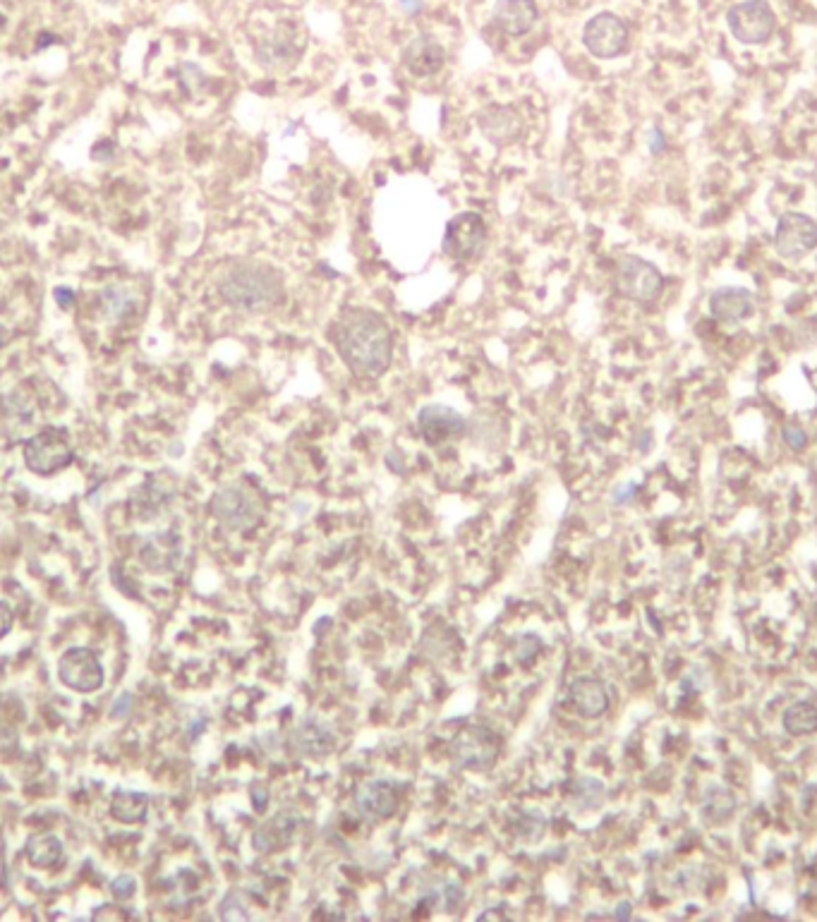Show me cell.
Segmentation results:
<instances>
[{"instance_id": "6da1fadb", "label": "cell", "mask_w": 817, "mask_h": 922, "mask_svg": "<svg viewBox=\"0 0 817 922\" xmlns=\"http://www.w3.org/2000/svg\"><path fill=\"white\" fill-rule=\"evenodd\" d=\"M331 341L350 372L362 379H379L391 367V329L372 309L353 307L341 312L331 326Z\"/></svg>"}, {"instance_id": "7a4b0ae2", "label": "cell", "mask_w": 817, "mask_h": 922, "mask_svg": "<svg viewBox=\"0 0 817 922\" xmlns=\"http://www.w3.org/2000/svg\"><path fill=\"white\" fill-rule=\"evenodd\" d=\"M216 285L221 300L235 312L264 314L276 309L283 300V281L278 271L259 262L231 264Z\"/></svg>"}, {"instance_id": "3957f363", "label": "cell", "mask_w": 817, "mask_h": 922, "mask_svg": "<svg viewBox=\"0 0 817 922\" xmlns=\"http://www.w3.org/2000/svg\"><path fill=\"white\" fill-rule=\"evenodd\" d=\"M211 513L219 520L223 530L242 535V532H250L262 523L264 501L257 491L245 487V484H226L211 499Z\"/></svg>"}, {"instance_id": "277c9868", "label": "cell", "mask_w": 817, "mask_h": 922, "mask_svg": "<svg viewBox=\"0 0 817 922\" xmlns=\"http://www.w3.org/2000/svg\"><path fill=\"white\" fill-rule=\"evenodd\" d=\"M501 740L487 726H468L451 740L449 752L456 767L468 772H489L499 760Z\"/></svg>"}, {"instance_id": "5b68a950", "label": "cell", "mask_w": 817, "mask_h": 922, "mask_svg": "<svg viewBox=\"0 0 817 922\" xmlns=\"http://www.w3.org/2000/svg\"><path fill=\"white\" fill-rule=\"evenodd\" d=\"M616 290L626 300L650 305V302H655L662 295L664 276L655 264L635 257V254H628L616 266Z\"/></svg>"}, {"instance_id": "8992f818", "label": "cell", "mask_w": 817, "mask_h": 922, "mask_svg": "<svg viewBox=\"0 0 817 922\" xmlns=\"http://www.w3.org/2000/svg\"><path fill=\"white\" fill-rule=\"evenodd\" d=\"M726 22H729V32L734 34V39L748 46L765 44L777 29V15L765 0H743L734 5L726 15Z\"/></svg>"}, {"instance_id": "52a82bcc", "label": "cell", "mask_w": 817, "mask_h": 922, "mask_svg": "<svg viewBox=\"0 0 817 922\" xmlns=\"http://www.w3.org/2000/svg\"><path fill=\"white\" fill-rule=\"evenodd\" d=\"M72 458L75 453H72L68 436L60 429H41L24 444V463L36 475H56L72 463Z\"/></svg>"}, {"instance_id": "ba28073f", "label": "cell", "mask_w": 817, "mask_h": 922, "mask_svg": "<svg viewBox=\"0 0 817 922\" xmlns=\"http://www.w3.org/2000/svg\"><path fill=\"white\" fill-rule=\"evenodd\" d=\"M302 56V36L293 22L276 24L257 44V60L269 72H288L298 65Z\"/></svg>"}, {"instance_id": "9c48e42d", "label": "cell", "mask_w": 817, "mask_h": 922, "mask_svg": "<svg viewBox=\"0 0 817 922\" xmlns=\"http://www.w3.org/2000/svg\"><path fill=\"white\" fill-rule=\"evenodd\" d=\"M484 247H487V226H484L480 214L465 211V214L451 218L444 233V245H441L446 257L456 259V262H472V259L482 257Z\"/></svg>"}, {"instance_id": "30bf717a", "label": "cell", "mask_w": 817, "mask_h": 922, "mask_svg": "<svg viewBox=\"0 0 817 922\" xmlns=\"http://www.w3.org/2000/svg\"><path fill=\"white\" fill-rule=\"evenodd\" d=\"M583 44L595 58L611 60L619 58L628 48V27L621 17L602 12L595 15L583 29Z\"/></svg>"}, {"instance_id": "8fae6325", "label": "cell", "mask_w": 817, "mask_h": 922, "mask_svg": "<svg viewBox=\"0 0 817 922\" xmlns=\"http://www.w3.org/2000/svg\"><path fill=\"white\" fill-rule=\"evenodd\" d=\"M58 676L77 693H94L104 685V666L92 649L72 647L58 661Z\"/></svg>"}, {"instance_id": "7c38bea8", "label": "cell", "mask_w": 817, "mask_h": 922, "mask_svg": "<svg viewBox=\"0 0 817 922\" xmlns=\"http://www.w3.org/2000/svg\"><path fill=\"white\" fill-rule=\"evenodd\" d=\"M774 247L786 259L806 257L817 247V221L806 214H798V211L784 214L777 223Z\"/></svg>"}, {"instance_id": "4fadbf2b", "label": "cell", "mask_w": 817, "mask_h": 922, "mask_svg": "<svg viewBox=\"0 0 817 922\" xmlns=\"http://www.w3.org/2000/svg\"><path fill=\"white\" fill-rule=\"evenodd\" d=\"M417 427H420L422 439L429 446L449 444V441L461 439L468 432V422L458 410L449 408V405H425L417 415Z\"/></svg>"}, {"instance_id": "5bb4252c", "label": "cell", "mask_w": 817, "mask_h": 922, "mask_svg": "<svg viewBox=\"0 0 817 922\" xmlns=\"http://www.w3.org/2000/svg\"><path fill=\"white\" fill-rule=\"evenodd\" d=\"M290 748L307 760H322L338 748L334 726L317 717H305L290 731Z\"/></svg>"}, {"instance_id": "9a60e30c", "label": "cell", "mask_w": 817, "mask_h": 922, "mask_svg": "<svg viewBox=\"0 0 817 922\" xmlns=\"http://www.w3.org/2000/svg\"><path fill=\"white\" fill-rule=\"evenodd\" d=\"M398 808V788L389 779H369L355 791V810L365 822H384Z\"/></svg>"}, {"instance_id": "2e32d148", "label": "cell", "mask_w": 817, "mask_h": 922, "mask_svg": "<svg viewBox=\"0 0 817 922\" xmlns=\"http://www.w3.org/2000/svg\"><path fill=\"white\" fill-rule=\"evenodd\" d=\"M302 824L300 812H295L293 808H283L278 810L276 815H271L269 820L262 822L254 831L252 836V846L257 853H276L288 848L293 843L295 836H298Z\"/></svg>"}, {"instance_id": "e0dca14e", "label": "cell", "mask_w": 817, "mask_h": 922, "mask_svg": "<svg viewBox=\"0 0 817 922\" xmlns=\"http://www.w3.org/2000/svg\"><path fill=\"white\" fill-rule=\"evenodd\" d=\"M609 688L602 678L580 676L568 685L566 705L583 719H599L609 709Z\"/></svg>"}, {"instance_id": "ac0fdd59", "label": "cell", "mask_w": 817, "mask_h": 922, "mask_svg": "<svg viewBox=\"0 0 817 922\" xmlns=\"http://www.w3.org/2000/svg\"><path fill=\"white\" fill-rule=\"evenodd\" d=\"M139 558L154 573H171L183 561V539L175 530L156 532V535L144 539Z\"/></svg>"}, {"instance_id": "d6986e66", "label": "cell", "mask_w": 817, "mask_h": 922, "mask_svg": "<svg viewBox=\"0 0 817 922\" xmlns=\"http://www.w3.org/2000/svg\"><path fill=\"white\" fill-rule=\"evenodd\" d=\"M444 63H446L444 46L427 34L415 36V39L410 41L403 51V65L408 68L410 75H415V77L437 75V72L444 68Z\"/></svg>"}, {"instance_id": "ffe728a7", "label": "cell", "mask_w": 817, "mask_h": 922, "mask_svg": "<svg viewBox=\"0 0 817 922\" xmlns=\"http://www.w3.org/2000/svg\"><path fill=\"white\" fill-rule=\"evenodd\" d=\"M710 312L719 324H738V321L750 319L755 314V297L746 288H719L710 297Z\"/></svg>"}, {"instance_id": "44dd1931", "label": "cell", "mask_w": 817, "mask_h": 922, "mask_svg": "<svg viewBox=\"0 0 817 922\" xmlns=\"http://www.w3.org/2000/svg\"><path fill=\"white\" fill-rule=\"evenodd\" d=\"M537 15L535 0H499L492 20L506 36H523L535 27Z\"/></svg>"}, {"instance_id": "7402d4cb", "label": "cell", "mask_w": 817, "mask_h": 922, "mask_svg": "<svg viewBox=\"0 0 817 922\" xmlns=\"http://www.w3.org/2000/svg\"><path fill=\"white\" fill-rule=\"evenodd\" d=\"M477 125H480L482 135L492 139L494 144H508L520 135L523 120L520 115L508 106H489L477 115Z\"/></svg>"}, {"instance_id": "603a6c76", "label": "cell", "mask_w": 817, "mask_h": 922, "mask_svg": "<svg viewBox=\"0 0 817 922\" xmlns=\"http://www.w3.org/2000/svg\"><path fill=\"white\" fill-rule=\"evenodd\" d=\"M147 812H149V796H144V793H132V791L113 793L111 815L116 817L118 822L137 824L147 817Z\"/></svg>"}, {"instance_id": "cb8c5ba5", "label": "cell", "mask_w": 817, "mask_h": 922, "mask_svg": "<svg viewBox=\"0 0 817 922\" xmlns=\"http://www.w3.org/2000/svg\"><path fill=\"white\" fill-rule=\"evenodd\" d=\"M63 843L53 834H39L27 841V858L34 867H56L63 863Z\"/></svg>"}, {"instance_id": "d4e9b609", "label": "cell", "mask_w": 817, "mask_h": 922, "mask_svg": "<svg viewBox=\"0 0 817 922\" xmlns=\"http://www.w3.org/2000/svg\"><path fill=\"white\" fill-rule=\"evenodd\" d=\"M782 724L789 736H810L817 731V707L813 702H796L784 712Z\"/></svg>"}, {"instance_id": "484cf974", "label": "cell", "mask_w": 817, "mask_h": 922, "mask_svg": "<svg viewBox=\"0 0 817 922\" xmlns=\"http://www.w3.org/2000/svg\"><path fill=\"white\" fill-rule=\"evenodd\" d=\"M736 812V798L734 793L726 791L722 786H712L710 793L705 798V817L714 824L729 820Z\"/></svg>"}, {"instance_id": "4316f807", "label": "cell", "mask_w": 817, "mask_h": 922, "mask_svg": "<svg viewBox=\"0 0 817 922\" xmlns=\"http://www.w3.org/2000/svg\"><path fill=\"white\" fill-rule=\"evenodd\" d=\"M571 800L578 810H595L604 800V784L595 776H583L573 786Z\"/></svg>"}, {"instance_id": "83f0119b", "label": "cell", "mask_w": 817, "mask_h": 922, "mask_svg": "<svg viewBox=\"0 0 817 922\" xmlns=\"http://www.w3.org/2000/svg\"><path fill=\"white\" fill-rule=\"evenodd\" d=\"M544 829H547V817H544L542 812H537V810L520 812V817L516 822V831L520 834V839H528V841L540 839V836L544 834Z\"/></svg>"}, {"instance_id": "f1b7e54d", "label": "cell", "mask_w": 817, "mask_h": 922, "mask_svg": "<svg viewBox=\"0 0 817 922\" xmlns=\"http://www.w3.org/2000/svg\"><path fill=\"white\" fill-rule=\"evenodd\" d=\"M219 915L223 920H247V918H250L245 896H242L240 891H228V894L223 896V901H221Z\"/></svg>"}, {"instance_id": "f546056e", "label": "cell", "mask_w": 817, "mask_h": 922, "mask_svg": "<svg viewBox=\"0 0 817 922\" xmlns=\"http://www.w3.org/2000/svg\"><path fill=\"white\" fill-rule=\"evenodd\" d=\"M142 496H144V501H139V503H142L144 511H139V513L149 518V515H156L163 506H166L168 499H171V489H163L159 487V484H149V487H144Z\"/></svg>"}, {"instance_id": "4dcf8cb0", "label": "cell", "mask_w": 817, "mask_h": 922, "mask_svg": "<svg viewBox=\"0 0 817 922\" xmlns=\"http://www.w3.org/2000/svg\"><path fill=\"white\" fill-rule=\"evenodd\" d=\"M542 640L537 638L535 633H525V635H520L518 642H516V659L520 661V664H525V666H530L532 661L537 659V654L542 652Z\"/></svg>"}, {"instance_id": "1f68e13d", "label": "cell", "mask_w": 817, "mask_h": 922, "mask_svg": "<svg viewBox=\"0 0 817 922\" xmlns=\"http://www.w3.org/2000/svg\"><path fill=\"white\" fill-rule=\"evenodd\" d=\"M104 302H106V312L116 319L125 317V314L132 309V297L127 293H120L118 288L108 290V293L104 295Z\"/></svg>"}, {"instance_id": "d6a6232c", "label": "cell", "mask_w": 817, "mask_h": 922, "mask_svg": "<svg viewBox=\"0 0 817 922\" xmlns=\"http://www.w3.org/2000/svg\"><path fill=\"white\" fill-rule=\"evenodd\" d=\"M135 891H137V879L130 875H120L111 882V894H113V899H118V901L132 899Z\"/></svg>"}, {"instance_id": "836d02e7", "label": "cell", "mask_w": 817, "mask_h": 922, "mask_svg": "<svg viewBox=\"0 0 817 922\" xmlns=\"http://www.w3.org/2000/svg\"><path fill=\"white\" fill-rule=\"evenodd\" d=\"M463 899H465L463 884L461 882H446V887H444V908H446V911L456 913L458 908L463 906Z\"/></svg>"}, {"instance_id": "e575fe53", "label": "cell", "mask_w": 817, "mask_h": 922, "mask_svg": "<svg viewBox=\"0 0 817 922\" xmlns=\"http://www.w3.org/2000/svg\"><path fill=\"white\" fill-rule=\"evenodd\" d=\"M784 441L786 444H789L791 448H794V451H801L803 446H806V432H803V429H798V427H786L784 429Z\"/></svg>"}, {"instance_id": "d590c367", "label": "cell", "mask_w": 817, "mask_h": 922, "mask_svg": "<svg viewBox=\"0 0 817 922\" xmlns=\"http://www.w3.org/2000/svg\"><path fill=\"white\" fill-rule=\"evenodd\" d=\"M132 705H135V700H132V695L130 693H123L118 697L116 702H113V709H111V714L116 719H125L127 714L132 712Z\"/></svg>"}, {"instance_id": "8d00e7d4", "label": "cell", "mask_w": 817, "mask_h": 922, "mask_svg": "<svg viewBox=\"0 0 817 922\" xmlns=\"http://www.w3.org/2000/svg\"><path fill=\"white\" fill-rule=\"evenodd\" d=\"M638 494V484H619V487L614 489V494H611V499H614V503H628V501H633V496Z\"/></svg>"}, {"instance_id": "74e56055", "label": "cell", "mask_w": 817, "mask_h": 922, "mask_svg": "<svg viewBox=\"0 0 817 922\" xmlns=\"http://www.w3.org/2000/svg\"><path fill=\"white\" fill-rule=\"evenodd\" d=\"M53 297H56L58 307H63V309H70L72 305H75V293H72L70 288H56L53 290Z\"/></svg>"}, {"instance_id": "f35d334b", "label": "cell", "mask_w": 817, "mask_h": 922, "mask_svg": "<svg viewBox=\"0 0 817 922\" xmlns=\"http://www.w3.org/2000/svg\"><path fill=\"white\" fill-rule=\"evenodd\" d=\"M12 621H15V616H12V609L8 604L0 602V638H3V635L12 628Z\"/></svg>"}, {"instance_id": "ab89813d", "label": "cell", "mask_w": 817, "mask_h": 922, "mask_svg": "<svg viewBox=\"0 0 817 922\" xmlns=\"http://www.w3.org/2000/svg\"><path fill=\"white\" fill-rule=\"evenodd\" d=\"M252 803H254V810H264L266 805H269V791H266L264 786L252 788Z\"/></svg>"}, {"instance_id": "60d3db41", "label": "cell", "mask_w": 817, "mask_h": 922, "mask_svg": "<svg viewBox=\"0 0 817 922\" xmlns=\"http://www.w3.org/2000/svg\"><path fill=\"white\" fill-rule=\"evenodd\" d=\"M667 149V142H664V135H662V130H650V151L652 154H662V151Z\"/></svg>"}, {"instance_id": "b9f144b4", "label": "cell", "mask_w": 817, "mask_h": 922, "mask_svg": "<svg viewBox=\"0 0 817 922\" xmlns=\"http://www.w3.org/2000/svg\"><path fill=\"white\" fill-rule=\"evenodd\" d=\"M401 8L403 12H408V15H420L425 5H422V0H401Z\"/></svg>"}, {"instance_id": "7bdbcfd3", "label": "cell", "mask_w": 817, "mask_h": 922, "mask_svg": "<svg viewBox=\"0 0 817 922\" xmlns=\"http://www.w3.org/2000/svg\"><path fill=\"white\" fill-rule=\"evenodd\" d=\"M616 918H631V906H628V903H621L619 908H616Z\"/></svg>"}, {"instance_id": "ee69618b", "label": "cell", "mask_w": 817, "mask_h": 922, "mask_svg": "<svg viewBox=\"0 0 817 922\" xmlns=\"http://www.w3.org/2000/svg\"><path fill=\"white\" fill-rule=\"evenodd\" d=\"M204 726H207V719H202V721H197L195 726H192V740H195L197 736H202V729Z\"/></svg>"}, {"instance_id": "f6af8a7d", "label": "cell", "mask_w": 817, "mask_h": 922, "mask_svg": "<svg viewBox=\"0 0 817 922\" xmlns=\"http://www.w3.org/2000/svg\"><path fill=\"white\" fill-rule=\"evenodd\" d=\"M8 341H10V333H8V329H5L3 324H0V348H3V345Z\"/></svg>"}]
</instances>
